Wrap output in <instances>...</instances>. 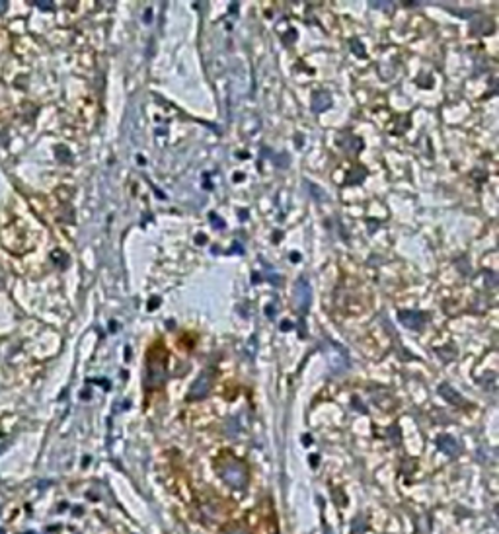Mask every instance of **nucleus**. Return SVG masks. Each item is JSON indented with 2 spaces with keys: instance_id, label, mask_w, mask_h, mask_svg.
<instances>
[{
  "instance_id": "obj_1",
  "label": "nucleus",
  "mask_w": 499,
  "mask_h": 534,
  "mask_svg": "<svg viewBox=\"0 0 499 534\" xmlns=\"http://www.w3.org/2000/svg\"><path fill=\"white\" fill-rule=\"evenodd\" d=\"M222 478L234 487H244L246 483V472L240 466H228L222 470Z\"/></svg>"
},
{
  "instance_id": "obj_2",
  "label": "nucleus",
  "mask_w": 499,
  "mask_h": 534,
  "mask_svg": "<svg viewBox=\"0 0 499 534\" xmlns=\"http://www.w3.org/2000/svg\"><path fill=\"white\" fill-rule=\"evenodd\" d=\"M437 446H439L443 452H446V454H456V452H458V446H456L454 439L448 437V435H443V437L437 439Z\"/></svg>"
},
{
  "instance_id": "obj_3",
  "label": "nucleus",
  "mask_w": 499,
  "mask_h": 534,
  "mask_svg": "<svg viewBox=\"0 0 499 534\" xmlns=\"http://www.w3.org/2000/svg\"><path fill=\"white\" fill-rule=\"evenodd\" d=\"M207 390H209V378L207 376H199V380L191 388V398H201V396L207 394Z\"/></svg>"
},
{
  "instance_id": "obj_4",
  "label": "nucleus",
  "mask_w": 499,
  "mask_h": 534,
  "mask_svg": "<svg viewBox=\"0 0 499 534\" xmlns=\"http://www.w3.org/2000/svg\"><path fill=\"white\" fill-rule=\"evenodd\" d=\"M415 318H419V322H423V316H421V314H417ZM402 324H406V326L413 327V314H411V312H406V314H402Z\"/></svg>"
},
{
  "instance_id": "obj_5",
  "label": "nucleus",
  "mask_w": 499,
  "mask_h": 534,
  "mask_svg": "<svg viewBox=\"0 0 499 534\" xmlns=\"http://www.w3.org/2000/svg\"><path fill=\"white\" fill-rule=\"evenodd\" d=\"M441 394H444V392H441ZM444 398H446L448 402H456V404H464V402H462V398H458V394H456L454 390H452V392H448V394H446Z\"/></svg>"
}]
</instances>
